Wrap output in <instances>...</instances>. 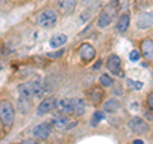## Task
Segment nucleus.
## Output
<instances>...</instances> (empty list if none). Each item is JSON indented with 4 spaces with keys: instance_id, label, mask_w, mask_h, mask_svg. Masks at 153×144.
<instances>
[{
    "instance_id": "3",
    "label": "nucleus",
    "mask_w": 153,
    "mask_h": 144,
    "mask_svg": "<svg viewBox=\"0 0 153 144\" xmlns=\"http://www.w3.org/2000/svg\"><path fill=\"white\" fill-rule=\"evenodd\" d=\"M129 128L130 130L135 134H139V135H143V134H147L148 130H149V126L146 120H143L139 116H134L131 117V120L129 121Z\"/></svg>"
},
{
    "instance_id": "2",
    "label": "nucleus",
    "mask_w": 153,
    "mask_h": 144,
    "mask_svg": "<svg viewBox=\"0 0 153 144\" xmlns=\"http://www.w3.org/2000/svg\"><path fill=\"white\" fill-rule=\"evenodd\" d=\"M36 23L42 28H51L57 23V14L52 9H45L36 17Z\"/></svg>"
},
{
    "instance_id": "31",
    "label": "nucleus",
    "mask_w": 153,
    "mask_h": 144,
    "mask_svg": "<svg viewBox=\"0 0 153 144\" xmlns=\"http://www.w3.org/2000/svg\"><path fill=\"white\" fill-rule=\"evenodd\" d=\"M1 130H3V124H1V121H0V133H1Z\"/></svg>"
},
{
    "instance_id": "23",
    "label": "nucleus",
    "mask_w": 153,
    "mask_h": 144,
    "mask_svg": "<svg viewBox=\"0 0 153 144\" xmlns=\"http://www.w3.org/2000/svg\"><path fill=\"white\" fill-rule=\"evenodd\" d=\"M100 83H101L102 87H106V88H110L114 85V79L111 75L108 74H102L100 76Z\"/></svg>"
},
{
    "instance_id": "20",
    "label": "nucleus",
    "mask_w": 153,
    "mask_h": 144,
    "mask_svg": "<svg viewBox=\"0 0 153 144\" xmlns=\"http://www.w3.org/2000/svg\"><path fill=\"white\" fill-rule=\"evenodd\" d=\"M69 124V119L64 116L63 114H60L59 116H56L54 120H52V125H54L56 129H65Z\"/></svg>"
},
{
    "instance_id": "25",
    "label": "nucleus",
    "mask_w": 153,
    "mask_h": 144,
    "mask_svg": "<svg viewBox=\"0 0 153 144\" xmlns=\"http://www.w3.org/2000/svg\"><path fill=\"white\" fill-rule=\"evenodd\" d=\"M129 59H130L131 63H137V61H139V59H140V51H138V50L130 51V54H129Z\"/></svg>"
},
{
    "instance_id": "24",
    "label": "nucleus",
    "mask_w": 153,
    "mask_h": 144,
    "mask_svg": "<svg viewBox=\"0 0 153 144\" xmlns=\"http://www.w3.org/2000/svg\"><path fill=\"white\" fill-rule=\"evenodd\" d=\"M128 85L130 88H133V89H142L143 88V83L142 82H139V80H133V79H128Z\"/></svg>"
},
{
    "instance_id": "29",
    "label": "nucleus",
    "mask_w": 153,
    "mask_h": 144,
    "mask_svg": "<svg viewBox=\"0 0 153 144\" xmlns=\"http://www.w3.org/2000/svg\"><path fill=\"white\" fill-rule=\"evenodd\" d=\"M63 54H64V50H60L59 52H54V54H47V56H49V57H60Z\"/></svg>"
},
{
    "instance_id": "15",
    "label": "nucleus",
    "mask_w": 153,
    "mask_h": 144,
    "mask_svg": "<svg viewBox=\"0 0 153 144\" xmlns=\"http://www.w3.org/2000/svg\"><path fill=\"white\" fill-rule=\"evenodd\" d=\"M66 41H68L66 35H64V33H56V35H54L50 38L49 44L51 49H59V47L64 46L66 44Z\"/></svg>"
},
{
    "instance_id": "32",
    "label": "nucleus",
    "mask_w": 153,
    "mask_h": 144,
    "mask_svg": "<svg viewBox=\"0 0 153 144\" xmlns=\"http://www.w3.org/2000/svg\"><path fill=\"white\" fill-rule=\"evenodd\" d=\"M3 66H4V65L1 64V61H0V70H1V69H3Z\"/></svg>"
},
{
    "instance_id": "26",
    "label": "nucleus",
    "mask_w": 153,
    "mask_h": 144,
    "mask_svg": "<svg viewBox=\"0 0 153 144\" xmlns=\"http://www.w3.org/2000/svg\"><path fill=\"white\" fill-rule=\"evenodd\" d=\"M129 4H130L129 0H119V8H120L121 10H126L129 8Z\"/></svg>"
},
{
    "instance_id": "30",
    "label": "nucleus",
    "mask_w": 153,
    "mask_h": 144,
    "mask_svg": "<svg viewBox=\"0 0 153 144\" xmlns=\"http://www.w3.org/2000/svg\"><path fill=\"white\" fill-rule=\"evenodd\" d=\"M133 144H144V143H143L142 139H137V140H134V142H133Z\"/></svg>"
},
{
    "instance_id": "12",
    "label": "nucleus",
    "mask_w": 153,
    "mask_h": 144,
    "mask_svg": "<svg viewBox=\"0 0 153 144\" xmlns=\"http://www.w3.org/2000/svg\"><path fill=\"white\" fill-rule=\"evenodd\" d=\"M140 52L144 59L149 61L153 60V41L151 38H144L140 42Z\"/></svg>"
},
{
    "instance_id": "10",
    "label": "nucleus",
    "mask_w": 153,
    "mask_h": 144,
    "mask_svg": "<svg viewBox=\"0 0 153 144\" xmlns=\"http://www.w3.org/2000/svg\"><path fill=\"white\" fill-rule=\"evenodd\" d=\"M85 94H87L88 99L91 101L92 103L94 105H98L102 102L103 99V91L101 87H98V85H93V87H91L87 92H85Z\"/></svg>"
},
{
    "instance_id": "18",
    "label": "nucleus",
    "mask_w": 153,
    "mask_h": 144,
    "mask_svg": "<svg viewBox=\"0 0 153 144\" xmlns=\"http://www.w3.org/2000/svg\"><path fill=\"white\" fill-rule=\"evenodd\" d=\"M111 22H112V16L107 10H103L98 16L97 26H98V28H106V27H108L110 24H111Z\"/></svg>"
},
{
    "instance_id": "5",
    "label": "nucleus",
    "mask_w": 153,
    "mask_h": 144,
    "mask_svg": "<svg viewBox=\"0 0 153 144\" xmlns=\"http://www.w3.org/2000/svg\"><path fill=\"white\" fill-rule=\"evenodd\" d=\"M78 54H79V57L82 59V61L84 63H89V61H92L96 56V50L94 47L88 44V42H84L79 46L78 49Z\"/></svg>"
},
{
    "instance_id": "16",
    "label": "nucleus",
    "mask_w": 153,
    "mask_h": 144,
    "mask_svg": "<svg viewBox=\"0 0 153 144\" xmlns=\"http://www.w3.org/2000/svg\"><path fill=\"white\" fill-rule=\"evenodd\" d=\"M121 108V103L117 98H108L103 105V111L107 114H115Z\"/></svg>"
},
{
    "instance_id": "27",
    "label": "nucleus",
    "mask_w": 153,
    "mask_h": 144,
    "mask_svg": "<svg viewBox=\"0 0 153 144\" xmlns=\"http://www.w3.org/2000/svg\"><path fill=\"white\" fill-rule=\"evenodd\" d=\"M147 105L151 110H153V92H151L147 96Z\"/></svg>"
},
{
    "instance_id": "21",
    "label": "nucleus",
    "mask_w": 153,
    "mask_h": 144,
    "mask_svg": "<svg viewBox=\"0 0 153 144\" xmlns=\"http://www.w3.org/2000/svg\"><path fill=\"white\" fill-rule=\"evenodd\" d=\"M17 108H18V111L21 112L22 115L28 114V111L31 110V101L23 99V98L19 97L18 98V102H17Z\"/></svg>"
},
{
    "instance_id": "1",
    "label": "nucleus",
    "mask_w": 153,
    "mask_h": 144,
    "mask_svg": "<svg viewBox=\"0 0 153 144\" xmlns=\"http://www.w3.org/2000/svg\"><path fill=\"white\" fill-rule=\"evenodd\" d=\"M14 110L13 105L9 101H1L0 102V121H1L4 128H10L14 122Z\"/></svg>"
},
{
    "instance_id": "19",
    "label": "nucleus",
    "mask_w": 153,
    "mask_h": 144,
    "mask_svg": "<svg viewBox=\"0 0 153 144\" xmlns=\"http://www.w3.org/2000/svg\"><path fill=\"white\" fill-rule=\"evenodd\" d=\"M59 110L60 114H68L70 112V108H71V99L70 98H64V99H59L56 102V107Z\"/></svg>"
},
{
    "instance_id": "8",
    "label": "nucleus",
    "mask_w": 153,
    "mask_h": 144,
    "mask_svg": "<svg viewBox=\"0 0 153 144\" xmlns=\"http://www.w3.org/2000/svg\"><path fill=\"white\" fill-rule=\"evenodd\" d=\"M153 26V13L144 12L140 13L137 18V27L139 30H148Z\"/></svg>"
},
{
    "instance_id": "14",
    "label": "nucleus",
    "mask_w": 153,
    "mask_h": 144,
    "mask_svg": "<svg viewBox=\"0 0 153 144\" xmlns=\"http://www.w3.org/2000/svg\"><path fill=\"white\" fill-rule=\"evenodd\" d=\"M129 26H130V16L128 13H123L117 19L116 23V31L119 33H124L128 31Z\"/></svg>"
},
{
    "instance_id": "13",
    "label": "nucleus",
    "mask_w": 153,
    "mask_h": 144,
    "mask_svg": "<svg viewBox=\"0 0 153 144\" xmlns=\"http://www.w3.org/2000/svg\"><path fill=\"white\" fill-rule=\"evenodd\" d=\"M57 9L63 14H70L75 9L76 0H57L56 1Z\"/></svg>"
},
{
    "instance_id": "6",
    "label": "nucleus",
    "mask_w": 153,
    "mask_h": 144,
    "mask_svg": "<svg viewBox=\"0 0 153 144\" xmlns=\"http://www.w3.org/2000/svg\"><path fill=\"white\" fill-rule=\"evenodd\" d=\"M56 102H57V99L55 97H47V98H45L42 102H40V105H38L37 115H38V116H44V115L51 112L52 110L56 107Z\"/></svg>"
},
{
    "instance_id": "28",
    "label": "nucleus",
    "mask_w": 153,
    "mask_h": 144,
    "mask_svg": "<svg viewBox=\"0 0 153 144\" xmlns=\"http://www.w3.org/2000/svg\"><path fill=\"white\" fill-rule=\"evenodd\" d=\"M19 144H40V143L35 140V139H25V140H22Z\"/></svg>"
},
{
    "instance_id": "33",
    "label": "nucleus",
    "mask_w": 153,
    "mask_h": 144,
    "mask_svg": "<svg viewBox=\"0 0 153 144\" xmlns=\"http://www.w3.org/2000/svg\"><path fill=\"white\" fill-rule=\"evenodd\" d=\"M0 1H3V0H0Z\"/></svg>"
},
{
    "instance_id": "11",
    "label": "nucleus",
    "mask_w": 153,
    "mask_h": 144,
    "mask_svg": "<svg viewBox=\"0 0 153 144\" xmlns=\"http://www.w3.org/2000/svg\"><path fill=\"white\" fill-rule=\"evenodd\" d=\"M85 112V102L82 98H73L71 99V108H70V114L74 115L76 117L83 116Z\"/></svg>"
},
{
    "instance_id": "4",
    "label": "nucleus",
    "mask_w": 153,
    "mask_h": 144,
    "mask_svg": "<svg viewBox=\"0 0 153 144\" xmlns=\"http://www.w3.org/2000/svg\"><path fill=\"white\" fill-rule=\"evenodd\" d=\"M106 66L108 71H111V74L114 75H117V76H123V69H121V60L117 55H110L107 57V61H106Z\"/></svg>"
},
{
    "instance_id": "7",
    "label": "nucleus",
    "mask_w": 153,
    "mask_h": 144,
    "mask_svg": "<svg viewBox=\"0 0 153 144\" xmlns=\"http://www.w3.org/2000/svg\"><path fill=\"white\" fill-rule=\"evenodd\" d=\"M51 134V126L50 124L47 122H42V124H38L33 128V137L38 140H45L50 137Z\"/></svg>"
},
{
    "instance_id": "22",
    "label": "nucleus",
    "mask_w": 153,
    "mask_h": 144,
    "mask_svg": "<svg viewBox=\"0 0 153 144\" xmlns=\"http://www.w3.org/2000/svg\"><path fill=\"white\" fill-rule=\"evenodd\" d=\"M102 120H105V114L102 111H94L93 115H92V117H91V125L97 126Z\"/></svg>"
},
{
    "instance_id": "17",
    "label": "nucleus",
    "mask_w": 153,
    "mask_h": 144,
    "mask_svg": "<svg viewBox=\"0 0 153 144\" xmlns=\"http://www.w3.org/2000/svg\"><path fill=\"white\" fill-rule=\"evenodd\" d=\"M18 93H19V97L23 98V99H28L31 101L33 97V93H32V88H31V84L30 83H22L18 85Z\"/></svg>"
},
{
    "instance_id": "9",
    "label": "nucleus",
    "mask_w": 153,
    "mask_h": 144,
    "mask_svg": "<svg viewBox=\"0 0 153 144\" xmlns=\"http://www.w3.org/2000/svg\"><path fill=\"white\" fill-rule=\"evenodd\" d=\"M31 84V88H32V93H33V97L36 98H42L45 94V83L42 78L40 76H36L35 79H32L30 82Z\"/></svg>"
}]
</instances>
